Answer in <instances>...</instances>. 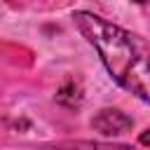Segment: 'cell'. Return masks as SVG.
I'll return each instance as SVG.
<instances>
[{
  "instance_id": "6da1fadb",
  "label": "cell",
  "mask_w": 150,
  "mask_h": 150,
  "mask_svg": "<svg viewBox=\"0 0 150 150\" xmlns=\"http://www.w3.org/2000/svg\"><path fill=\"white\" fill-rule=\"evenodd\" d=\"M73 23L98 52L108 75L122 89L150 103V45L141 35L87 9L73 12Z\"/></svg>"
},
{
  "instance_id": "7a4b0ae2",
  "label": "cell",
  "mask_w": 150,
  "mask_h": 150,
  "mask_svg": "<svg viewBox=\"0 0 150 150\" xmlns=\"http://www.w3.org/2000/svg\"><path fill=\"white\" fill-rule=\"evenodd\" d=\"M91 127L103 136H120L134 127V120L117 108H103L91 117Z\"/></svg>"
},
{
  "instance_id": "3957f363",
  "label": "cell",
  "mask_w": 150,
  "mask_h": 150,
  "mask_svg": "<svg viewBox=\"0 0 150 150\" xmlns=\"http://www.w3.org/2000/svg\"><path fill=\"white\" fill-rule=\"evenodd\" d=\"M138 143H141V145H148V148H150V127H148L145 131H141V136H138Z\"/></svg>"
},
{
  "instance_id": "277c9868",
  "label": "cell",
  "mask_w": 150,
  "mask_h": 150,
  "mask_svg": "<svg viewBox=\"0 0 150 150\" xmlns=\"http://www.w3.org/2000/svg\"><path fill=\"white\" fill-rule=\"evenodd\" d=\"M131 2H138V5H148L150 0H131Z\"/></svg>"
}]
</instances>
